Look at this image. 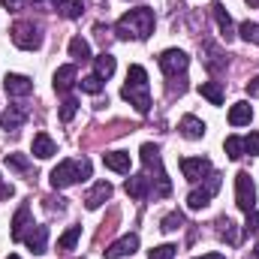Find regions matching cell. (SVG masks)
<instances>
[{"instance_id": "6da1fadb", "label": "cell", "mask_w": 259, "mask_h": 259, "mask_svg": "<svg viewBox=\"0 0 259 259\" xmlns=\"http://www.w3.org/2000/svg\"><path fill=\"white\" fill-rule=\"evenodd\" d=\"M115 33H118V39H148L154 33V9L136 6V9L124 12L115 24Z\"/></svg>"}, {"instance_id": "30bf717a", "label": "cell", "mask_w": 259, "mask_h": 259, "mask_svg": "<svg viewBox=\"0 0 259 259\" xmlns=\"http://www.w3.org/2000/svg\"><path fill=\"white\" fill-rule=\"evenodd\" d=\"M3 88H6L9 97H18V100L33 94V81H30L27 75H18V72H9V75L3 78Z\"/></svg>"}, {"instance_id": "484cf974", "label": "cell", "mask_w": 259, "mask_h": 259, "mask_svg": "<svg viewBox=\"0 0 259 259\" xmlns=\"http://www.w3.org/2000/svg\"><path fill=\"white\" fill-rule=\"evenodd\" d=\"M78 238H81V226H69L64 235L58 238V250H72L78 244Z\"/></svg>"}, {"instance_id": "ee69618b", "label": "cell", "mask_w": 259, "mask_h": 259, "mask_svg": "<svg viewBox=\"0 0 259 259\" xmlns=\"http://www.w3.org/2000/svg\"><path fill=\"white\" fill-rule=\"evenodd\" d=\"M247 6H253V9H256V6H259V0H247Z\"/></svg>"}, {"instance_id": "5b68a950", "label": "cell", "mask_w": 259, "mask_h": 259, "mask_svg": "<svg viewBox=\"0 0 259 259\" xmlns=\"http://www.w3.org/2000/svg\"><path fill=\"white\" fill-rule=\"evenodd\" d=\"M235 205L244 214H250L256 208V184H253V178L247 172H238L235 175Z\"/></svg>"}, {"instance_id": "7bdbcfd3", "label": "cell", "mask_w": 259, "mask_h": 259, "mask_svg": "<svg viewBox=\"0 0 259 259\" xmlns=\"http://www.w3.org/2000/svg\"><path fill=\"white\" fill-rule=\"evenodd\" d=\"M202 259H226V256H223V253H205Z\"/></svg>"}, {"instance_id": "74e56055", "label": "cell", "mask_w": 259, "mask_h": 259, "mask_svg": "<svg viewBox=\"0 0 259 259\" xmlns=\"http://www.w3.org/2000/svg\"><path fill=\"white\" fill-rule=\"evenodd\" d=\"M169 91L181 97V94L187 91V78H184V75H181V78H178V75H172V84H169Z\"/></svg>"}, {"instance_id": "7402d4cb", "label": "cell", "mask_w": 259, "mask_h": 259, "mask_svg": "<svg viewBox=\"0 0 259 259\" xmlns=\"http://www.w3.org/2000/svg\"><path fill=\"white\" fill-rule=\"evenodd\" d=\"M199 94H202L211 106H223V100H226V94H223V84H220V81H202V84H199Z\"/></svg>"}, {"instance_id": "8d00e7d4", "label": "cell", "mask_w": 259, "mask_h": 259, "mask_svg": "<svg viewBox=\"0 0 259 259\" xmlns=\"http://www.w3.org/2000/svg\"><path fill=\"white\" fill-rule=\"evenodd\" d=\"M244 232L247 235H253V232H259V211L253 208L250 214H247V223H244Z\"/></svg>"}, {"instance_id": "7c38bea8", "label": "cell", "mask_w": 259, "mask_h": 259, "mask_svg": "<svg viewBox=\"0 0 259 259\" xmlns=\"http://www.w3.org/2000/svg\"><path fill=\"white\" fill-rule=\"evenodd\" d=\"M112 193H115V187H112L109 181H97V184H94V187L84 193V205H88L91 211H97V208H100L106 199H112Z\"/></svg>"}, {"instance_id": "e0dca14e", "label": "cell", "mask_w": 259, "mask_h": 259, "mask_svg": "<svg viewBox=\"0 0 259 259\" xmlns=\"http://www.w3.org/2000/svg\"><path fill=\"white\" fill-rule=\"evenodd\" d=\"M124 190L130 193V199H145V196L151 193V178L142 172V175H130L127 184H124Z\"/></svg>"}, {"instance_id": "44dd1931", "label": "cell", "mask_w": 259, "mask_h": 259, "mask_svg": "<svg viewBox=\"0 0 259 259\" xmlns=\"http://www.w3.org/2000/svg\"><path fill=\"white\" fill-rule=\"evenodd\" d=\"M226 64H229L226 55H223L214 42H208V46H205V66H208V72H223Z\"/></svg>"}, {"instance_id": "4dcf8cb0", "label": "cell", "mask_w": 259, "mask_h": 259, "mask_svg": "<svg viewBox=\"0 0 259 259\" xmlns=\"http://www.w3.org/2000/svg\"><path fill=\"white\" fill-rule=\"evenodd\" d=\"M184 226V214L181 211H172V214H166L163 220H160V229L163 232H175V229H181Z\"/></svg>"}, {"instance_id": "7a4b0ae2", "label": "cell", "mask_w": 259, "mask_h": 259, "mask_svg": "<svg viewBox=\"0 0 259 259\" xmlns=\"http://www.w3.org/2000/svg\"><path fill=\"white\" fill-rule=\"evenodd\" d=\"M121 97L127 100L139 115L151 112V91H148V72H145V66H139V64L130 66L127 84L121 88Z\"/></svg>"}, {"instance_id": "2e32d148", "label": "cell", "mask_w": 259, "mask_h": 259, "mask_svg": "<svg viewBox=\"0 0 259 259\" xmlns=\"http://www.w3.org/2000/svg\"><path fill=\"white\" fill-rule=\"evenodd\" d=\"M30 205H21L12 217V241H24V232L30 229Z\"/></svg>"}, {"instance_id": "836d02e7", "label": "cell", "mask_w": 259, "mask_h": 259, "mask_svg": "<svg viewBox=\"0 0 259 259\" xmlns=\"http://www.w3.org/2000/svg\"><path fill=\"white\" fill-rule=\"evenodd\" d=\"M6 166H12L15 172H27L30 169V160L24 154H6Z\"/></svg>"}, {"instance_id": "277c9868", "label": "cell", "mask_w": 259, "mask_h": 259, "mask_svg": "<svg viewBox=\"0 0 259 259\" xmlns=\"http://www.w3.org/2000/svg\"><path fill=\"white\" fill-rule=\"evenodd\" d=\"M9 33H12V42L21 52H36L42 46V27L33 24V21H15Z\"/></svg>"}, {"instance_id": "bcb514c9", "label": "cell", "mask_w": 259, "mask_h": 259, "mask_svg": "<svg viewBox=\"0 0 259 259\" xmlns=\"http://www.w3.org/2000/svg\"><path fill=\"white\" fill-rule=\"evenodd\" d=\"M9 259H21V256H9Z\"/></svg>"}, {"instance_id": "9c48e42d", "label": "cell", "mask_w": 259, "mask_h": 259, "mask_svg": "<svg viewBox=\"0 0 259 259\" xmlns=\"http://www.w3.org/2000/svg\"><path fill=\"white\" fill-rule=\"evenodd\" d=\"M139 250V235L136 232H127V235H121L118 241H112L109 247H106V256L109 259H124V256H133Z\"/></svg>"}, {"instance_id": "4fadbf2b", "label": "cell", "mask_w": 259, "mask_h": 259, "mask_svg": "<svg viewBox=\"0 0 259 259\" xmlns=\"http://www.w3.org/2000/svg\"><path fill=\"white\" fill-rule=\"evenodd\" d=\"M24 121H27V109H24V106H9V109L0 115V127L6 130V133H15Z\"/></svg>"}, {"instance_id": "ffe728a7", "label": "cell", "mask_w": 259, "mask_h": 259, "mask_svg": "<svg viewBox=\"0 0 259 259\" xmlns=\"http://www.w3.org/2000/svg\"><path fill=\"white\" fill-rule=\"evenodd\" d=\"M178 130H181V136H184V139H202V136H205V121H199V118H196V115H184V118H181V124H178Z\"/></svg>"}, {"instance_id": "b9f144b4", "label": "cell", "mask_w": 259, "mask_h": 259, "mask_svg": "<svg viewBox=\"0 0 259 259\" xmlns=\"http://www.w3.org/2000/svg\"><path fill=\"white\" fill-rule=\"evenodd\" d=\"M12 193H15V190H12V184H3V181H0V199H9Z\"/></svg>"}, {"instance_id": "ab89813d", "label": "cell", "mask_w": 259, "mask_h": 259, "mask_svg": "<svg viewBox=\"0 0 259 259\" xmlns=\"http://www.w3.org/2000/svg\"><path fill=\"white\" fill-rule=\"evenodd\" d=\"M0 3L6 6V12H21V9H24L30 0H0Z\"/></svg>"}, {"instance_id": "f6af8a7d", "label": "cell", "mask_w": 259, "mask_h": 259, "mask_svg": "<svg viewBox=\"0 0 259 259\" xmlns=\"http://www.w3.org/2000/svg\"><path fill=\"white\" fill-rule=\"evenodd\" d=\"M253 259H259V241H256V250H253Z\"/></svg>"}, {"instance_id": "1f68e13d", "label": "cell", "mask_w": 259, "mask_h": 259, "mask_svg": "<svg viewBox=\"0 0 259 259\" xmlns=\"http://www.w3.org/2000/svg\"><path fill=\"white\" fill-rule=\"evenodd\" d=\"M238 36H241L244 42H253V46H259V24H256V21H244V24L238 27Z\"/></svg>"}, {"instance_id": "f1b7e54d", "label": "cell", "mask_w": 259, "mask_h": 259, "mask_svg": "<svg viewBox=\"0 0 259 259\" xmlns=\"http://www.w3.org/2000/svg\"><path fill=\"white\" fill-rule=\"evenodd\" d=\"M217 226H220V229H217V232H220V238H226L229 244H238V232H235V223H232L229 217H220V220H217Z\"/></svg>"}, {"instance_id": "52a82bcc", "label": "cell", "mask_w": 259, "mask_h": 259, "mask_svg": "<svg viewBox=\"0 0 259 259\" xmlns=\"http://www.w3.org/2000/svg\"><path fill=\"white\" fill-rule=\"evenodd\" d=\"M157 64H160V69L172 78V75H184L187 72V66H190V58L181 52V49H166L160 58H157Z\"/></svg>"}, {"instance_id": "8fae6325", "label": "cell", "mask_w": 259, "mask_h": 259, "mask_svg": "<svg viewBox=\"0 0 259 259\" xmlns=\"http://www.w3.org/2000/svg\"><path fill=\"white\" fill-rule=\"evenodd\" d=\"M24 244H27V250H33L36 256L46 253V247H49V226H42V223L30 226V229L24 232Z\"/></svg>"}, {"instance_id": "f546056e", "label": "cell", "mask_w": 259, "mask_h": 259, "mask_svg": "<svg viewBox=\"0 0 259 259\" xmlns=\"http://www.w3.org/2000/svg\"><path fill=\"white\" fill-rule=\"evenodd\" d=\"M81 12H84V0H64L61 3V15L64 18H81Z\"/></svg>"}, {"instance_id": "d6986e66", "label": "cell", "mask_w": 259, "mask_h": 259, "mask_svg": "<svg viewBox=\"0 0 259 259\" xmlns=\"http://www.w3.org/2000/svg\"><path fill=\"white\" fill-rule=\"evenodd\" d=\"M103 163H106V169H112V172L130 175V154L127 151H106V154H103Z\"/></svg>"}, {"instance_id": "9a60e30c", "label": "cell", "mask_w": 259, "mask_h": 259, "mask_svg": "<svg viewBox=\"0 0 259 259\" xmlns=\"http://www.w3.org/2000/svg\"><path fill=\"white\" fill-rule=\"evenodd\" d=\"M72 84H78L75 64L58 66V72H55V91H58V94H69V91H72Z\"/></svg>"}, {"instance_id": "ba28073f", "label": "cell", "mask_w": 259, "mask_h": 259, "mask_svg": "<svg viewBox=\"0 0 259 259\" xmlns=\"http://www.w3.org/2000/svg\"><path fill=\"white\" fill-rule=\"evenodd\" d=\"M181 172H184V178H187L190 184H196V181L208 178V175L214 172V166H211L208 157H184V160H181Z\"/></svg>"}, {"instance_id": "3957f363", "label": "cell", "mask_w": 259, "mask_h": 259, "mask_svg": "<svg viewBox=\"0 0 259 259\" xmlns=\"http://www.w3.org/2000/svg\"><path fill=\"white\" fill-rule=\"evenodd\" d=\"M84 178H91V160L88 157H81V160H64V163H58L52 169V187L55 190H66V187H72V184H78Z\"/></svg>"}, {"instance_id": "83f0119b", "label": "cell", "mask_w": 259, "mask_h": 259, "mask_svg": "<svg viewBox=\"0 0 259 259\" xmlns=\"http://www.w3.org/2000/svg\"><path fill=\"white\" fill-rule=\"evenodd\" d=\"M223 148H226V157H229V160L244 157V139H238V136H229V139L223 142Z\"/></svg>"}, {"instance_id": "f35d334b", "label": "cell", "mask_w": 259, "mask_h": 259, "mask_svg": "<svg viewBox=\"0 0 259 259\" xmlns=\"http://www.w3.org/2000/svg\"><path fill=\"white\" fill-rule=\"evenodd\" d=\"M30 3L42 6L46 12H61V3H64V0H30Z\"/></svg>"}, {"instance_id": "d6a6232c", "label": "cell", "mask_w": 259, "mask_h": 259, "mask_svg": "<svg viewBox=\"0 0 259 259\" xmlns=\"http://www.w3.org/2000/svg\"><path fill=\"white\" fill-rule=\"evenodd\" d=\"M75 112H78V100H75V97H66L64 106H61V121L69 124V121L75 118Z\"/></svg>"}, {"instance_id": "603a6c76", "label": "cell", "mask_w": 259, "mask_h": 259, "mask_svg": "<svg viewBox=\"0 0 259 259\" xmlns=\"http://www.w3.org/2000/svg\"><path fill=\"white\" fill-rule=\"evenodd\" d=\"M250 121H253L250 103H235V106L229 109V124H232V127H244V124H250Z\"/></svg>"}, {"instance_id": "ac0fdd59", "label": "cell", "mask_w": 259, "mask_h": 259, "mask_svg": "<svg viewBox=\"0 0 259 259\" xmlns=\"http://www.w3.org/2000/svg\"><path fill=\"white\" fill-rule=\"evenodd\" d=\"M58 154V145H55V139L49 136V133H36L33 136V157H39V160H49V157H55Z\"/></svg>"}, {"instance_id": "d590c367", "label": "cell", "mask_w": 259, "mask_h": 259, "mask_svg": "<svg viewBox=\"0 0 259 259\" xmlns=\"http://www.w3.org/2000/svg\"><path fill=\"white\" fill-rule=\"evenodd\" d=\"M244 154H253V157H259V133L244 136Z\"/></svg>"}, {"instance_id": "5bb4252c", "label": "cell", "mask_w": 259, "mask_h": 259, "mask_svg": "<svg viewBox=\"0 0 259 259\" xmlns=\"http://www.w3.org/2000/svg\"><path fill=\"white\" fill-rule=\"evenodd\" d=\"M211 15H214V21H217V27H220L223 39H226V42H232V39H235V24H232L229 12L223 9V3H214V6H211Z\"/></svg>"}, {"instance_id": "4316f807", "label": "cell", "mask_w": 259, "mask_h": 259, "mask_svg": "<svg viewBox=\"0 0 259 259\" xmlns=\"http://www.w3.org/2000/svg\"><path fill=\"white\" fill-rule=\"evenodd\" d=\"M78 88H81L84 94H103V88H106V84H103V78H100L97 72H91V75H84V78L78 81Z\"/></svg>"}, {"instance_id": "60d3db41", "label": "cell", "mask_w": 259, "mask_h": 259, "mask_svg": "<svg viewBox=\"0 0 259 259\" xmlns=\"http://www.w3.org/2000/svg\"><path fill=\"white\" fill-rule=\"evenodd\" d=\"M247 94H250V97H259V75L253 81H247Z\"/></svg>"}, {"instance_id": "e575fe53", "label": "cell", "mask_w": 259, "mask_h": 259, "mask_svg": "<svg viewBox=\"0 0 259 259\" xmlns=\"http://www.w3.org/2000/svg\"><path fill=\"white\" fill-rule=\"evenodd\" d=\"M175 250H178L175 244H160L148 253V259H175Z\"/></svg>"}, {"instance_id": "8992f818", "label": "cell", "mask_w": 259, "mask_h": 259, "mask_svg": "<svg viewBox=\"0 0 259 259\" xmlns=\"http://www.w3.org/2000/svg\"><path fill=\"white\" fill-rule=\"evenodd\" d=\"M217 190H220V175H217V172H211L208 178H202V187H193V190H190L187 205H190L193 211H199V208H205V205L217 196Z\"/></svg>"}, {"instance_id": "cb8c5ba5", "label": "cell", "mask_w": 259, "mask_h": 259, "mask_svg": "<svg viewBox=\"0 0 259 259\" xmlns=\"http://www.w3.org/2000/svg\"><path fill=\"white\" fill-rule=\"evenodd\" d=\"M69 58H72L75 64H84V61H91V46H88V39H81V36H72V39H69Z\"/></svg>"}, {"instance_id": "d4e9b609", "label": "cell", "mask_w": 259, "mask_h": 259, "mask_svg": "<svg viewBox=\"0 0 259 259\" xmlns=\"http://www.w3.org/2000/svg\"><path fill=\"white\" fill-rule=\"evenodd\" d=\"M115 58H112V55H109V52H103V55H97V58H94V72H97V75H100V78H112V75H115Z\"/></svg>"}]
</instances>
